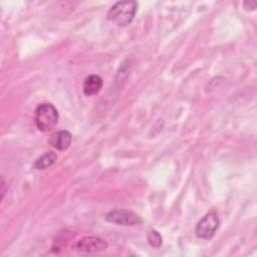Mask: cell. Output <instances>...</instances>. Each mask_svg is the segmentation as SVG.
I'll use <instances>...</instances> for the list:
<instances>
[{
  "label": "cell",
  "instance_id": "obj_7",
  "mask_svg": "<svg viewBox=\"0 0 257 257\" xmlns=\"http://www.w3.org/2000/svg\"><path fill=\"white\" fill-rule=\"evenodd\" d=\"M102 84H103V81L99 75L90 74L87 77H85V79L83 81V85H82L83 93L86 96L96 94L102 87Z\"/></svg>",
  "mask_w": 257,
  "mask_h": 257
},
{
  "label": "cell",
  "instance_id": "obj_2",
  "mask_svg": "<svg viewBox=\"0 0 257 257\" xmlns=\"http://www.w3.org/2000/svg\"><path fill=\"white\" fill-rule=\"evenodd\" d=\"M58 121V111L51 103L39 104L34 113L36 127L43 133H47L55 127Z\"/></svg>",
  "mask_w": 257,
  "mask_h": 257
},
{
  "label": "cell",
  "instance_id": "obj_8",
  "mask_svg": "<svg viewBox=\"0 0 257 257\" xmlns=\"http://www.w3.org/2000/svg\"><path fill=\"white\" fill-rule=\"evenodd\" d=\"M57 159V156L55 153L49 151V152H46L44 153L43 155H41L34 163L33 167L34 169L36 170H45L49 167H51L55 161Z\"/></svg>",
  "mask_w": 257,
  "mask_h": 257
},
{
  "label": "cell",
  "instance_id": "obj_6",
  "mask_svg": "<svg viewBox=\"0 0 257 257\" xmlns=\"http://www.w3.org/2000/svg\"><path fill=\"white\" fill-rule=\"evenodd\" d=\"M51 147L58 151H64L68 149L71 144V135L67 131H58L51 135L49 139Z\"/></svg>",
  "mask_w": 257,
  "mask_h": 257
},
{
  "label": "cell",
  "instance_id": "obj_9",
  "mask_svg": "<svg viewBox=\"0 0 257 257\" xmlns=\"http://www.w3.org/2000/svg\"><path fill=\"white\" fill-rule=\"evenodd\" d=\"M147 237H148L149 244L152 247L159 248L162 245V236H161V234L158 231H156V230L149 231Z\"/></svg>",
  "mask_w": 257,
  "mask_h": 257
},
{
  "label": "cell",
  "instance_id": "obj_10",
  "mask_svg": "<svg viewBox=\"0 0 257 257\" xmlns=\"http://www.w3.org/2000/svg\"><path fill=\"white\" fill-rule=\"evenodd\" d=\"M4 186H5V183H4V180H3V178H2V182H1V199H3V197H4V194H5Z\"/></svg>",
  "mask_w": 257,
  "mask_h": 257
},
{
  "label": "cell",
  "instance_id": "obj_4",
  "mask_svg": "<svg viewBox=\"0 0 257 257\" xmlns=\"http://www.w3.org/2000/svg\"><path fill=\"white\" fill-rule=\"evenodd\" d=\"M105 220L109 223L121 226H134L142 223V219L139 215L124 209H114L108 212L105 215Z\"/></svg>",
  "mask_w": 257,
  "mask_h": 257
},
{
  "label": "cell",
  "instance_id": "obj_3",
  "mask_svg": "<svg viewBox=\"0 0 257 257\" xmlns=\"http://www.w3.org/2000/svg\"><path fill=\"white\" fill-rule=\"evenodd\" d=\"M219 225H220V221H219L218 215L216 212L212 211L206 214L198 222L195 233L199 238L209 240L215 235L217 229L219 228Z\"/></svg>",
  "mask_w": 257,
  "mask_h": 257
},
{
  "label": "cell",
  "instance_id": "obj_1",
  "mask_svg": "<svg viewBox=\"0 0 257 257\" xmlns=\"http://www.w3.org/2000/svg\"><path fill=\"white\" fill-rule=\"evenodd\" d=\"M138 3L136 1H118L107 12V19L117 26H126L135 18Z\"/></svg>",
  "mask_w": 257,
  "mask_h": 257
},
{
  "label": "cell",
  "instance_id": "obj_5",
  "mask_svg": "<svg viewBox=\"0 0 257 257\" xmlns=\"http://www.w3.org/2000/svg\"><path fill=\"white\" fill-rule=\"evenodd\" d=\"M73 248L76 249L77 251H81V252H88V253L99 252V251H103L107 248V243L105 242V240H103L99 237L87 236V237H83L80 240H78L74 244Z\"/></svg>",
  "mask_w": 257,
  "mask_h": 257
}]
</instances>
